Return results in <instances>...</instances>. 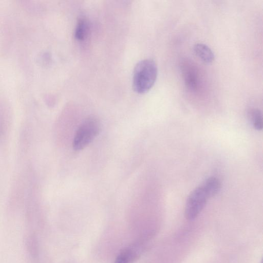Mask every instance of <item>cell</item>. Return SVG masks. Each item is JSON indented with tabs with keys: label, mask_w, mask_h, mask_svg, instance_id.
Segmentation results:
<instances>
[{
	"label": "cell",
	"mask_w": 263,
	"mask_h": 263,
	"mask_svg": "<svg viewBox=\"0 0 263 263\" xmlns=\"http://www.w3.org/2000/svg\"><path fill=\"white\" fill-rule=\"evenodd\" d=\"M157 66L151 59L139 62L135 66L133 76V87L138 93H144L154 85L157 76Z\"/></svg>",
	"instance_id": "cell-1"
},
{
	"label": "cell",
	"mask_w": 263,
	"mask_h": 263,
	"mask_svg": "<svg viewBox=\"0 0 263 263\" xmlns=\"http://www.w3.org/2000/svg\"><path fill=\"white\" fill-rule=\"evenodd\" d=\"M101 129L99 120L93 116L85 119L77 130L73 141V147L80 151L89 145L98 136Z\"/></svg>",
	"instance_id": "cell-2"
},
{
	"label": "cell",
	"mask_w": 263,
	"mask_h": 263,
	"mask_svg": "<svg viewBox=\"0 0 263 263\" xmlns=\"http://www.w3.org/2000/svg\"><path fill=\"white\" fill-rule=\"evenodd\" d=\"M210 198L201 185L189 195L185 206L184 215L190 220L195 219L205 206Z\"/></svg>",
	"instance_id": "cell-3"
},
{
	"label": "cell",
	"mask_w": 263,
	"mask_h": 263,
	"mask_svg": "<svg viewBox=\"0 0 263 263\" xmlns=\"http://www.w3.org/2000/svg\"><path fill=\"white\" fill-rule=\"evenodd\" d=\"M184 82L187 88L193 92H197L200 87L201 78L199 71L192 63L185 62L181 66Z\"/></svg>",
	"instance_id": "cell-4"
},
{
	"label": "cell",
	"mask_w": 263,
	"mask_h": 263,
	"mask_svg": "<svg viewBox=\"0 0 263 263\" xmlns=\"http://www.w3.org/2000/svg\"><path fill=\"white\" fill-rule=\"evenodd\" d=\"M142 248L141 244L136 243L125 248L117 256L115 263H134L140 255Z\"/></svg>",
	"instance_id": "cell-5"
},
{
	"label": "cell",
	"mask_w": 263,
	"mask_h": 263,
	"mask_svg": "<svg viewBox=\"0 0 263 263\" xmlns=\"http://www.w3.org/2000/svg\"><path fill=\"white\" fill-rule=\"evenodd\" d=\"M193 51L196 56L205 63H211L214 60V54L212 50L204 44H195L193 47Z\"/></svg>",
	"instance_id": "cell-6"
},
{
	"label": "cell",
	"mask_w": 263,
	"mask_h": 263,
	"mask_svg": "<svg viewBox=\"0 0 263 263\" xmlns=\"http://www.w3.org/2000/svg\"><path fill=\"white\" fill-rule=\"evenodd\" d=\"M201 185L210 198L216 195L221 189L220 181L214 177L208 178Z\"/></svg>",
	"instance_id": "cell-7"
},
{
	"label": "cell",
	"mask_w": 263,
	"mask_h": 263,
	"mask_svg": "<svg viewBox=\"0 0 263 263\" xmlns=\"http://www.w3.org/2000/svg\"><path fill=\"white\" fill-rule=\"evenodd\" d=\"M89 31V25L87 20L80 17L78 22L74 31V37L79 41H83L87 37Z\"/></svg>",
	"instance_id": "cell-8"
},
{
	"label": "cell",
	"mask_w": 263,
	"mask_h": 263,
	"mask_svg": "<svg viewBox=\"0 0 263 263\" xmlns=\"http://www.w3.org/2000/svg\"><path fill=\"white\" fill-rule=\"evenodd\" d=\"M248 117L254 128L258 130L262 129V116L261 111L258 109H250L248 111Z\"/></svg>",
	"instance_id": "cell-9"
}]
</instances>
